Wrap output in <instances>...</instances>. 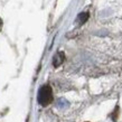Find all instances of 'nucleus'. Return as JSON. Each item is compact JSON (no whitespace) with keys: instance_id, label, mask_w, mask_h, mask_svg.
I'll return each mask as SVG.
<instances>
[{"instance_id":"obj_3","label":"nucleus","mask_w":122,"mask_h":122,"mask_svg":"<svg viewBox=\"0 0 122 122\" xmlns=\"http://www.w3.org/2000/svg\"><path fill=\"white\" fill-rule=\"evenodd\" d=\"M87 16L89 15H87L86 12H85V14H80V16H78V18H77V20L80 21V24H83V22L87 19Z\"/></svg>"},{"instance_id":"obj_4","label":"nucleus","mask_w":122,"mask_h":122,"mask_svg":"<svg viewBox=\"0 0 122 122\" xmlns=\"http://www.w3.org/2000/svg\"><path fill=\"white\" fill-rule=\"evenodd\" d=\"M57 105H58L59 107H65L68 105V102H67L66 100H64V99H61V100H58V102H57Z\"/></svg>"},{"instance_id":"obj_5","label":"nucleus","mask_w":122,"mask_h":122,"mask_svg":"<svg viewBox=\"0 0 122 122\" xmlns=\"http://www.w3.org/2000/svg\"><path fill=\"white\" fill-rule=\"evenodd\" d=\"M1 25H2V22H1V20H0V27H1Z\"/></svg>"},{"instance_id":"obj_1","label":"nucleus","mask_w":122,"mask_h":122,"mask_svg":"<svg viewBox=\"0 0 122 122\" xmlns=\"http://www.w3.org/2000/svg\"><path fill=\"white\" fill-rule=\"evenodd\" d=\"M38 103L43 105V107H46L53 101V92L52 89L49 85H44L39 89V92H38Z\"/></svg>"},{"instance_id":"obj_2","label":"nucleus","mask_w":122,"mask_h":122,"mask_svg":"<svg viewBox=\"0 0 122 122\" xmlns=\"http://www.w3.org/2000/svg\"><path fill=\"white\" fill-rule=\"evenodd\" d=\"M64 59H65L64 53H63V52L57 53V54L54 56V66H55V67L59 66V65H61V64L64 62Z\"/></svg>"}]
</instances>
